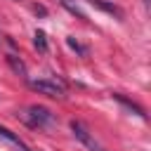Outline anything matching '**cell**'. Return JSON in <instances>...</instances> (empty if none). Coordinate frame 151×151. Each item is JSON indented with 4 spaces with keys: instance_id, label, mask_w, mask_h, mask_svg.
Returning a JSON list of instances; mask_svg holds the SVG:
<instances>
[{
    "instance_id": "6da1fadb",
    "label": "cell",
    "mask_w": 151,
    "mask_h": 151,
    "mask_svg": "<svg viewBox=\"0 0 151 151\" xmlns=\"http://www.w3.org/2000/svg\"><path fill=\"white\" fill-rule=\"evenodd\" d=\"M24 120H26L31 127L42 130V127H47V125L54 123V113H52L50 109H45V106H28V109L24 111Z\"/></svg>"
},
{
    "instance_id": "7a4b0ae2",
    "label": "cell",
    "mask_w": 151,
    "mask_h": 151,
    "mask_svg": "<svg viewBox=\"0 0 151 151\" xmlns=\"http://www.w3.org/2000/svg\"><path fill=\"white\" fill-rule=\"evenodd\" d=\"M31 87L38 92V94H47V97H57L61 99L66 94V87L64 83L54 80V78H40V80H31Z\"/></svg>"
},
{
    "instance_id": "3957f363",
    "label": "cell",
    "mask_w": 151,
    "mask_h": 151,
    "mask_svg": "<svg viewBox=\"0 0 151 151\" xmlns=\"http://www.w3.org/2000/svg\"><path fill=\"white\" fill-rule=\"evenodd\" d=\"M71 132L76 134V139H78L85 149H90V151H106V149H104V146H101V144L90 134V130H87L80 120H71Z\"/></svg>"
},
{
    "instance_id": "277c9868",
    "label": "cell",
    "mask_w": 151,
    "mask_h": 151,
    "mask_svg": "<svg viewBox=\"0 0 151 151\" xmlns=\"http://www.w3.org/2000/svg\"><path fill=\"white\" fill-rule=\"evenodd\" d=\"M5 59H7V64L12 66V71H14L19 78H28V73H26V64H24V61H21L17 54H7Z\"/></svg>"
},
{
    "instance_id": "5b68a950",
    "label": "cell",
    "mask_w": 151,
    "mask_h": 151,
    "mask_svg": "<svg viewBox=\"0 0 151 151\" xmlns=\"http://www.w3.org/2000/svg\"><path fill=\"white\" fill-rule=\"evenodd\" d=\"M0 139H5V142H9V144L19 146L21 151H28V149H26V144H24V142H21V139H19V137L12 132V130H7L5 125H0Z\"/></svg>"
},
{
    "instance_id": "8992f818",
    "label": "cell",
    "mask_w": 151,
    "mask_h": 151,
    "mask_svg": "<svg viewBox=\"0 0 151 151\" xmlns=\"http://www.w3.org/2000/svg\"><path fill=\"white\" fill-rule=\"evenodd\" d=\"M113 99H116V101H120V104H123L125 109H130V111H134L137 116H142V118L146 116V113H144V109H142L139 104H134V101H130V99H125L123 94H118V92H113Z\"/></svg>"
},
{
    "instance_id": "52a82bcc",
    "label": "cell",
    "mask_w": 151,
    "mask_h": 151,
    "mask_svg": "<svg viewBox=\"0 0 151 151\" xmlns=\"http://www.w3.org/2000/svg\"><path fill=\"white\" fill-rule=\"evenodd\" d=\"M33 42H35V47H38L40 52H47V38H45V33H42V31H35Z\"/></svg>"
},
{
    "instance_id": "ba28073f",
    "label": "cell",
    "mask_w": 151,
    "mask_h": 151,
    "mask_svg": "<svg viewBox=\"0 0 151 151\" xmlns=\"http://www.w3.org/2000/svg\"><path fill=\"white\" fill-rule=\"evenodd\" d=\"M66 42H68V47H73V50H76V52H80V54H83V57H85V54H87V50H85V47H83V45H78V42H76V40H73V38H66Z\"/></svg>"
},
{
    "instance_id": "9c48e42d",
    "label": "cell",
    "mask_w": 151,
    "mask_h": 151,
    "mask_svg": "<svg viewBox=\"0 0 151 151\" xmlns=\"http://www.w3.org/2000/svg\"><path fill=\"white\" fill-rule=\"evenodd\" d=\"M144 2H149V0H144Z\"/></svg>"
},
{
    "instance_id": "30bf717a",
    "label": "cell",
    "mask_w": 151,
    "mask_h": 151,
    "mask_svg": "<svg viewBox=\"0 0 151 151\" xmlns=\"http://www.w3.org/2000/svg\"><path fill=\"white\" fill-rule=\"evenodd\" d=\"M28 151H31V149H28Z\"/></svg>"
}]
</instances>
